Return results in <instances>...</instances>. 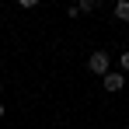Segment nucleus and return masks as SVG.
<instances>
[{
    "mask_svg": "<svg viewBox=\"0 0 129 129\" xmlns=\"http://www.w3.org/2000/svg\"><path fill=\"white\" fill-rule=\"evenodd\" d=\"M87 70H91L94 77L112 73V59H108V52H91V56H87Z\"/></svg>",
    "mask_w": 129,
    "mask_h": 129,
    "instance_id": "nucleus-1",
    "label": "nucleus"
},
{
    "mask_svg": "<svg viewBox=\"0 0 129 129\" xmlns=\"http://www.w3.org/2000/svg\"><path fill=\"white\" fill-rule=\"evenodd\" d=\"M101 87H105L108 94H119V91L126 87V73H122V70H112V73H105V77H101Z\"/></svg>",
    "mask_w": 129,
    "mask_h": 129,
    "instance_id": "nucleus-2",
    "label": "nucleus"
},
{
    "mask_svg": "<svg viewBox=\"0 0 129 129\" xmlns=\"http://www.w3.org/2000/svg\"><path fill=\"white\" fill-rule=\"evenodd\" d=\"M115 18L119 21H129V0H119L115 4Z\"/></svg>",
    "mask_w": 129,
    "mask_h": 129,
    "instance_id": "nucleus-3",
    "label": "nucleus"
},
{
    "mask_svg": "<svg viewBox=\"0 0 129 129\" xmlns=\"http://www.w3.org/2000/svg\"><path fill=\"white\" fill-rule=\"evenodd\" d=\"M77 11H80V14H91V11H98V0H80V4H77Z\"/></svg>",
    "mask_w": 129,
    "mask_h": 129,
    "instance_id": "nucleus-4",
    "label": "nucleus"
},
{
    "mask_svg": "<svg viewBox=\"0 0 129 129\" xmlns=\"http://www.w3.org/2000/svg\"><path fill=\"white\" fill-rule=\"evenodd\" d=\"M119 70H122V73H129V52H122V56H119Z\"/></svg>",
    "mask_w": 129,
    "mask_h": 129,
    "instance_id": "nucleus-5",
    "label": "nucleus"
},
{
    "mask_svg": "<svg viewBox=\"0 0 129 129\" xmlns=\"http://www.w3.org/2000/svg\"><path fill=\"white\" fill-rule=\"evenodd\" d=\"M0 119H4V101H0Z\"/></svg>",
    "mask_w": 129,
    "mask_h": 129,
    "instance_id": "nucleus-6",
    "label": "nucleus"
},
{
    "mask_svg": "<svg viewBox=\"0 0 129 129\" xmlns=\"http://www.w3.org/2000/svg\"><path fill=\"white\" fill-rule=\"evenodd\" d=\"M0 91H4V80H0Z\"/></svg>",
    "mask_w": 129,
    "mask_h": 129,
    "instance_id": "nucleus-7",
    "label": "nucleus"
},
{
    "mask_svg": "<svg viewBox=\"0 0 129 129\" xmlns=\"http://www.w3.org/2000/svg\"><path fill=\"white\" fill-rule=\"evenodd\" d=\"M126 129H129V126H126Z\"/></svg>",
    "mask_w": 129,
    "mask_h": 129,
    "instance_id": "nucleus-8",
    "label": "nucleus"
}]
</instances>
